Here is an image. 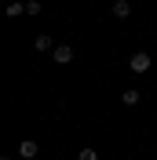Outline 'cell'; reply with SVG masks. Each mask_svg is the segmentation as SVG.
<instances>
[{"mask_svg": "<svg viewBox=\"0 0 157 160\" xmlns=\"http://www.w3.org/2000/svg\"><path fill=\"white\" fill-rule=\"evenodd\" d=\"M128 69L132 73H150V55L146 51H135V55L128 58Z\"/></svg>", "mask_w": 157, "mask_h": 160, "instance_id": "1", "label": "cell"}, {"mask_svg": "<svg viewBox=\"0 0 157 160\" xmlns=\"http://www.w3.org/2000/svg\"><path fill=\"white\" fill-rule=\"evenodd\" d=\"M51 58L59 62V66H66V62H73V48H69V44H55V51H51Z\"/></svg>", "mask_w": 157, "mask_h": 160, "instance_id": "2", "label": "cell"}, {"mask_svg": "<svg viewBox=\"0 0 157 160\" xmlns=\"http://www.w3.org/2000/svg\"><path fill=\"white\" fill-rule=\"evenodd\" d=\"M37 153H40V146H37V142H33V138H26V142H22V146H19V157H22V160H33V157H37Z\"/></svg>", "mask_w": 157, "mask_h": 160, "instance_id": "3", "label": "cell"}, {"mask_svg": "<svg viewBox=\"0 0 157 160\" xmlns=\"http://www.w3.org/2000/svg\"><path fill=\"white\" fill-rule=\"evenodd\" d=\"M113 18H128V15H132V4H128V0H113Z\"/></svg>", "mask_w": 157, "mask_h": 160, "instance_id": "4", "label": "cell"}, {"mask_svg": "<svg viewBox=\"0 0 157 160\" xmlns=\"http://www.w3.org/2000/svg\"><path fill=\"white\" fill-rule=\"evenodd\" d=\"M4 15H8V18H19V15H26V4H19V0H11L8 8H4Z\"/></svg>", "mask_w": 157, "mask_h": 160, "instance_id": "5", "label": "cell"}, {"mask_svg": "<svg viewBox=\"0 0 157 160\" xmlns=\"http://www.w3.org/2000/svg\"><path fill=\"white\" fill-rule=\"evenodd\" d=\"M33 48H37V51H55V48H51V37H48V33L33 37Z\"/></svg>", "mask_w": 157, "mask_h": 160, "instance_id": "6", "label": "cell"}, {"mask_svg": "<svg viewBox=\"0 0 157 160\" xmlns=\"http://www.w3.org/2000/svg\"><path fill=\"white\" fill-rule=\"evenodd\" d=\"M139 98H143V95H139L135 88H128L124 95H121V102H124V106H139Z\"/></svg>", "mask_w": 157, "mask_h": 160, "instance_id": "7", "label": "cell"}, {"mask_svg": "<svg viewBox=\"0 0 157 160\" xmlns=\"http://www.w3.org/2000/svg\"><path fill=\"white\" fill-rule=\"evenodd\" d=\"M77 160H99V153H95V149H80Z\"/></svg>", "mask_w": 157, "mask_h": 160, "instance_id": "8", "label": "cell"}, {"mask_svg": "<svg viewBox=\"0 0 157 160\" xmlns=\"http://www.w3.org/2000/svg\"><path fill=\"white\" fill-rule=\"evenodd\" d=\"M26 15H40V0H30L26 4Z\"/></svg>", "mask_w": 157, "mask_h": 160, "instance_id": "9", "label": "cell"}]
</instances>
